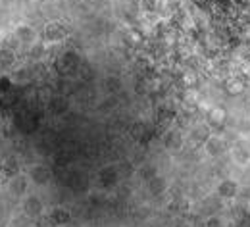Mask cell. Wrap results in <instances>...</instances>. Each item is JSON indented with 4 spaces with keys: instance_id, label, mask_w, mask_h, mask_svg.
I'll use <instances>...</instances> for the list:
<instances>
[{
    "instance_id": "1",
    "label": "cell",
    "mask_w": 250,
    "mask_h": 227,
    "mask_svg": "<svg viewBox=\"0 0 250 227\" xmlns=\"http://www.w3.org/2000/svg\"><path fill=\"white\" fill-rule=\"evenodd\" d=\"M69 35V29L62 21H50L44 25V41L46 42H60Z\"/></svg>"
},
{
    "instance_id": "2",
    "label": "cell",
    "mask_w": 250,
    "mask_h": 227,
    "mask_svg": "<svg viewBox=\"0 0 250 227\" xmlns=\"http://www.w3.org/2000/svg\"><path fill=\"white\" fill-rule=\"evenodd\" d=\"M167 10V0H141V12L146 18H160Z\"/></svg>"
},
{
    "instance_id": "3",
    "label": "cell",
    "mask_w": 250,
    "mask_h": 227,
    "mask_svg": "<svg viewBox=\"0 0 250 227\" xmlns=\"http://www.w3.org/2000/svg\"><path fill=\"white\" fill-rule=\"evenodd\" d=\"M16 39L20 42H23V44H31V42H35V39H37V31L33 29L31 25H27V23H20L16 27Z\"/></svg>"
},
{
    "instance_id": "4",
    "label": "cell",
    "mask_w": 250,
    "mask_h": 227,
    "mask_svg": "<svg viewBox=\"0 0 250 227\" xmlns=\"http://www.w3.org/2000/svg\"><path fill=\"white\" fill-rule=\"evenodd\" d=\"M41 200H37V198H29L27 202H25V212L29 214V216H39L41 214Z\"/></svg>"
},
{
    "instance_id": "5",
    "label": "cell",
    "mask_w": 250,
    "mask_h": 227,
    "mask_svg": "<svg viewBox=\"0 0 250 227\" xmlns=\"http://www.w3.org/2000/svg\"><path fill=\"white\" fill-rule=\"evenodd\" d=\"M50 220L54 222V224H58V226H62V224H65L67 220H69V214L65 212V210H62V208H56L52 214H50Z\"/></svg>"
},
{
    "instance_id": "6",
    "label": "cell",
    "mask_w": 250,
    "mask_h": 227,
    "mask_svg": "<svg viewBox=\"0 0 250 227\" xmlns=\"http://www.w3.org/2000/svg\"><path fill=\"white\" fill-rule=\"evenodd\" d=\"M31 2H37V0H31Z\"/></svg>"
},
{
    "instance_id": "7",
    "label": "cell",
    "mask_w": 250,
    "mask_h": 227,
    "mask_svg": "<svg viewBox=\"0 0 250 227\" xmlns=\"http://www.w3.org/2000/svg\"><path fill=\"white\" fill-rule=\"evenodd\" d=\"M0 185H2V183H0Z\"/></svg>"
}]
</instances>
